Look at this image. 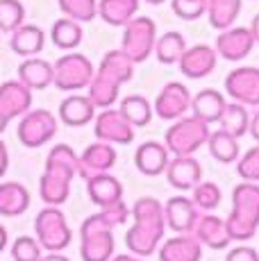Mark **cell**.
I'll list each match as a JSON object with an SVG mask.
<instances>
[{"label":"cell","mask_w":259,"mask_h":261,"mask_svg":"<svg viewBox=\"0 0 259 261\" xmlns=\"http://www.w3.org/2000/svg\"><path fill=\"white\" fill-rule=\"evenodd\" d=\"M134 225L125 234V245L137 257H150L159 248V241L164 239L166 218H164V204L157 198H139L132 204Z\"/></svg>","instance_id":"6da1fadb"},{"label":"cell","mask_w":259,"mask_h":261,"mask_svg":"<svg viewBox=\"0 0 259 261\" xmlns=\"http://www.w3.org/2000/svg\"><path fill=\"white\" fill-rule=\"evenodd\" d=\"M77 175V154L71 145L57 143L48 152L46 168L39 179V195L46 204H64L71 195V182Z\"/></svg>","instance_id":"7a4b0ae2"},{"label":"cell","mask_w":259,"mask_h":261,"mask_svg":"<svg viewBox=\"0 0 259 261\" xmlns=\"http://www.w3.org/2000/svg\"><path fill=\"white\" fill-rule=\"evenodd\" d=\"M232 241L252 239L259 227V184L241 182L232 191V212L225 220Z\"/></svg>","instance_id":"3957f363"},{"label":"cell","mask_w":259,"mask_h":261,"mask_svg":"<svg viewBox=\"0 0 259 261\" xmlns=\"http://www.w3.org/2000/svg\"><path fill=\"white\" fill-rule=\"evenodd\" d=\"M112 225L100 214L89 216L80 227V257L82 261H109L114 257Z\"/></svg>","instance_id":"277c9868"},{"label":"cell","mask_w":259,"mask_h":261,"mask_svg":"<svg viewBox=\"0 0 259 261\" xmlns=\"http://www.w3.org/2000/svg\"><path fill=\"white\" fill-rule=\"evenodd\" d=\"M209 125L198 116H182L173 120V125L164 134V145L171 154H193L207 143Z\"/></svg>","instance_id":"5b68a950"},{"label":"cell","mask_w":259,"mask_h":261,"mask_svg":"<svg viewBox=\"0 0 259 261\" xmlns=\"http://www.w3.org/2000/svg\"><path fill=\"white\" fill-rule=\"evenodd\" d=\"M34 232H37V241L41 243V248L48 250V252H62V250L68 248V243L73 239V232L66 223V216L55 204H48L46 209H41L37 214Z\"/></svg>","instance_id":"8992f818"},{"label":"cell","mask_w":259,"mask_h":261,"mask_svg":"<svg viewBox=\"0 0 259 261\" xmlns=\"http://www.w3.org/2000/svg\"><path fill=\"white\" fill-rule=\"evenodd\" d=\"M96 75L91 59L82 53H66L53 66V84L59 91H80L87 89L91 77Z\"/></svg>","instance_id":"52a82bcc"},{"label":"cell","mask_w":259,"mask_h":261,"mask_svg":"<svg viewBox=\"0 0 259 261\" xmlns=\"http://www.w3.org/2000/svg\"><path fill=\"white\" fill-rule=\"evenodd\" d=\"M157 25L148 16H134L127 25H123V43L121 50L134 64H141L155 53Z\"/></svg>","instance_id":"ba28073f"},{"label":"cell","mask_w":259,"mask_h":261,"mask_svg":"<svg viewBox=\"0 0 259 261\" xmlns=\"http://www.w3.org/2000/svg\"><path fill=\"white\" fill-rule=\"evenodd\" d=\"M57 134V118L48 109H30L18 123V141L25 148H41Z\"/></svg>","instance_id":"9c48e42d"},{"label":"cell","mask_w":259,"mask_h":261,"mask_svg":"<svg viewBox=\"0 0 259 261\" xmlns=\"http://www.w3.org/2000/svg\"><path fill=\"white\" fill-rule=\"evenodd\" d=\"M225 91L239 105L246 107H259V68L241 66L227 73Z\"/></svg>","instance_id":"30bf717a"},{"label":"cell","mask_w":259,"mask_h":261,"mask_svg":"<svg viewBox=\"0 0 259 261\" xmlns=\"http://www.w3.org/2000/svg\"><path fill=\"white\" fill-rule=\"evenodd\" d=\"M189 109H191V91L182 82H168L152 105L155 116L162 120H177L187 116Z\"/></svg>","instance_id":"8fae6325"},{"label":"cell","mask_w":259,"mask_h":261,"mask_svg":"<svg viewBox=\"0 0 259 261\" xmlns=\"http://www.w3.org/2000/svg\"><path fill=\"white\" fill-rule=\"evenodd\" d=\"M96 123H93V132H96V139L98 141H105V143H121V145H127L134 141V127L127 123V118L123 116L118 109H102L98 114Z\"/></svg>","instance_id":"7c38bea8"},{"label":"cell","mask_w":259,"mask_h":261,"mask_svg":"<svg viewBox=\"0 0 259 261\" xmlns=\"http://www.w3.org/2000/svg\"><path fill=\"white\" fill-rule=\"evenodd\" d=\"M116 164V150L112 143H91L77 157V175L82 179H91L100 173H109Z\"/></svg>","instance_id":"4fadbf2b"},{"label":"cell","mask_w":259,"mask_h":261,"mask_svg":"<svg viewBox=\"0 0 259 261\" xmlns=\"http://www.w3.org/2000/svg\"><path fill=\"white\" fill-rule=\"evenodd\" d=\"M32 109V89H28L21 80H9L0 84V116L5 120L21 118Z\"/></svg>","instance_id":"5bb4252c"},{"label":"cell","mask_w":259,"mask_h":261,"mask_svg":"<svg viewBox=\"0 0 259 261\" xmlns=\"http://www.w3.org/2000/svg\"><path fill=\"white\" fill-rule=\"evenodd\" d=\"M255 48V37L250 28H227L218 34L216 53L227 62H241Z\"/></svg>","instance_id":"9a60e30c"},{"label":"cell","mask_w":259,"mask_h":261,"mask_svg":"<svg viewBox=\"0 0 259 261\" xmlns=\"http://www.w3.org/2000/svg\"><path fill=\"white\" fill-rule=\"evenodd\" d=\"M216 59H218V53L216 48L207 46V43H198V46H191L184 50V55L180 57V71L184 77L189 80H202L207 77L209 73H214L216 68Z\"/></svg>","instance_id":"2e32d148"},{"label":"cell","mask_w":259,"mask_h":261,"mask_svg":"<svg viewBox=\"0 0 259 261\" xmlns=\"http://www.w3.org/2000/svg\"><path fill=\"white\" fill-rule=\"evenodd\" d=\"M164 173L168 184L177 191L193 189L202 179V166L198 164V159H193V154H173Z\"/></svg>","instance_id":"e0dca14e"},{"label":"cell","mask_w":259,"mask_h":261,"mask_svg":"<svg viewBox=\"0 0 259 261\" xmlns=\"http://www.w3.org/2000/svg\"><path fill=\"white\" fill-rule=\"evenodd\" d=\"M198 207L193 204V200L184 198V195H173L166 204H164V218H166V225L173 229V232L180 234H189L193 229L198 220Z\"/></svg>","instance_id":"ac0fdd59"},{"label":"cell","mask_w":259,"mask_h":261,"mask_svg":"<svg viewBox=\"0 0 259 261\" xmlns=\"http://www.w3.org/2000/svg\"><path fill=\"white\" fill-rule=\"evenodd\" d=\"M191 234L200 241L202 245H209L212 250H225L230 245V234H227V225L223 218L214 214H202L198 216L196 225H193Z\"/></svg>","instance_id":"d6986e66"},{"label":"cell","mask_w":259,"mask_h":261,"mask_svg":"<svg viewBox=\"0 0 259 261\" xmlns=\"http://www.w3.org/2000/svg\"><path fill=\"white\" fill-rule=\"evenodd\" d=\"M168 162H171V152L164 143L157 141H146L137 148V154H134V166H137L139 173L148 175V177H155V175H162L166 170Z\"/></svg>","instance_id":"ffe728a7"},{"label":"cell","mask_w":259,"mask_h":261,"mask_svg":"<svg viewBox=\"0 0 259 261\" xmlns=\"http://www.w3.org/2000/svg\"><path fill=\"white\" fill-rule=\"evenodd\" d=\"M202 259V243L189 234H180L175 239H168L159 248V261H200Z\"/></svg>","instance_id":"44dd1931"},{"label":"cell","mask_w":259,"mask_h":261,"mask_svg":"<svg viewBox=\"0 0 259 261\" xmlns=\"http://www.w3.org/2000/svg\"><path fill=\"white\" fill-rule=\"evenodd\" d=\"M59 118L68 127H84L96 118V105L89 100V95H68L59 105Z\"/></svg>","instance_id":"7402d4cb"},{"label":"cell","mask_w":259,"mask_h":261,"mask_svg":"<svg viewBox=\"0 0 259 261\" xmlns=\"http://www.w3.org/2000/svg\"><path fill=\"white\" fill-rule=\"evenodd\" d=\"M225 95L216 89H202L200 93H196L191 98V114L198 116L205 123H218L225 112Z\"/></svg>","instance_id":"603a6c76"},{"label":"cell","mask_w":259,"mask_h":261,"mask_svg":"<svg viewBox=\"0 0 259 261\" xmlns=\"http://www.w3.org/2000/svg\"><path fill=\"white\" fill-rule=\"evenodd\" d=\"M18 80L32 91H43L53 84V64L41 57H25L18 66Z\"/></svg>","instance_id":"cb8c5ba5"},{"label":"cell","mask_w":259,"mask_h":261,"mask_svg":"<svg viewBox=\"0 0 259 261\" xmlns=\"http://www.w3.org/2000/svg\"><path fill=\"white\" fill-rule=\"evenodd\" d=\"M87 191L91 202L98 207H107V204L123 200V184L109 173H100L96 177L87 179Z\"/></svg>","instance_id":"d4e9b609"},{"label":"cell","mask_w":259,"mask_h":261,"mask_svg":"<svg viewBox=\"0 0 259 261\" xmlns=\"http://www.w3.org/2000/svg\"><path fill=\"white\" fill-rule=\"evenodd\" d=\"M46 34L39 25H18L12 32V50L21 57H37L43 50Z\"/></svg>","instance_id":"484cf974"},{"label":"cell","mask_w":259,"mask_h":261,"mask_svg":"<svg viewBox=\"0 0 259 261\" xmlns=\"http://www.w3.org/2000/svg\"><path fill=\"white\" fill-rule=\"evenodd\" d=\"M134 66H137V64H134L123 50H109L102 57L100 66L96 68V73H100L118 84H125L134 77Z\"/></svg>","instance_id":"4316f807"},{"label":"cell","mask_w":259,"mask_h":261,"mask_svg":"<svg viewBox=\"0 0 259 261\" xmlns=\"http://www.w3.org/2000/svg\"><path fill=\"white\" fill-rule=\"evenodd\" d=\"M139 14V0H100L98 3V16L107 25L123 28Z\"/></svg>","instance_id":"83f0119b"},{"label":"cell","mask_w":259,"mask_h":261,"mask_svg":"<svg viewBox=\"0 0 259 261\" xmlns=\"http://www.w3.org/2000/svg\"><path fill=\"white\" fill-rule=\"evenodd\" d=\"M30 207V191L18 182L0 184V216H21Z\"/></svg>","instance_id":"f1b7e54d"},{"label":"cell","mask_w":259,"mask_h":261,"mask_svg":"<svg viewBox=\"0 0 259 261\" xmlns=\"http://www.w3.org/2000/svg\"><path fill=\"white\" fill-rule=\"evenodd\" d=\"M241 3L243 0H207L205 14L209 18V25L218 32L232 28L237 16L241 14Z\"/></svg>","instance_id":"f546056e"},{"label":"cell","mask_w":259,"mask_h":261,"mask_svg":"<svg viewBox=\"0 0 259 261\" xmlns=\"http://www.w3.org/2000/svg\"><path fill=\"white\" fill-rule=\"evenodd\" d=\"M207 145H209V152L216 162L221 164H234L241 154V148H239V139L232 137L230 132L225 129H216V132H209V139H207Z\"/></svg>","instance_id":"4dcf8cb0"},{"label":"cell","mask_w":259,"mask_h":261,"mask_svg":"<svg viewBox=\"0 0 259 261\" xmlns=\"http://www.w3.org/2000/svg\"><path fill=\"white\" fill-rule=\"evenodd\" d=\"M118 112L127 118V123L132 125V127H146V125L152 120V114H155L152 112L150 100H148L146 95H139V93L123 98L121 105H118Z\"/></svg>","instance_id":"1f68e13d"},{"label":"cell","mask_w":259,"mask_h":261,"mask_svg":"<svg viewBox=\"0 0 259 261\" xmlns=\"http://www.w3.org/2000/svg\"><path fill=\"white\" fill-rule=\"evenodd\" d=\"M82 37H84L82 23L73 21V18H68V16L57 18V21L53 23V28H50L53 43L57 48H62V50H75L80 43H82Z\"/></svg>","instance_id":"d6a6232c"},{"label":"cell","mask_w":259,"mask_h":261,"mask_svg":"<svg viewBox=\"0 0 259 261\" xmlns=\"http://www.w3.org/2000/svg\"><path fill=\"white\" fill-rule=\"evenodd\" d=\"M89 100H91L93 105H96L98 109H107L112 107V105H116L118 100V89H121V84L114 82V80L105 77V75L96 73L91 77V82H89Z\"/></svg>","instance_id":"836d02e7"},{"label":"cell","mask_w":259,"mask_h":261,"mask_svg":"<svg viewBox=\"0 0 259 261\" xmlns=\"http://www.w3.org/2000/svg\"><path fill=\"white\" fill-rule=\"evenodd\" d=\"M184 50H187V39L180 32H166L155 41V57L159 59V64H166V66L180 62Z\"/></svg>","instance_id":"e575fe53"},{"label":"cell","mask_w":259,"mask_h":261,"mask_svg":"<svg viewBox=\"0 0 259 261\" xmlns=\"http://www.w3.org/2000/svg\"><path fill=\"white\" fill-rule=\"evenodd\" d=\"M218 123H221V129L230 132L232 137L241 139L250 129V114H248L246 105L230 102V105H225V112H223Z\"/></svg>","instance_id":"d590c367"},{"label":"cell","mask_w":259,"mask_h":261,"mask_svg":"<svg viewBox=\"0 0 259 261\" xmlns=\"http://www.w3.org/2000/svg\"><path fill=\"white\" fill-rule=\"evenodd\" d=\"M64 16L77 23H89L98 16V0H57Z\"/></svg>","instance_id":"8d00e7d4"},{"label":"cell","mask_w":259,"mask_h":261,"mask_svg":"<svg viewBox=\"0 0 259 261\" xmlns=\"http://www.w3.org/2000/svg\"><path fill=\"white\" fill-rule=\"evenodd\" d=\"M25 21V7L21 0H0V32L12 34Z\"/></svg>","instance_id":"74e56055"},{"label":"cell","mask_w":259,"mask_h":261,"mask_svg":"<svg viewBox=\"0 0 259 261\" xmlns=\"http://www.w3.org/2000/svg\"><path fill=\"white\" fill-rule=\"evenodd\" d=\"M191 200L198 209H202V212H214V209L221 204L223 193H221V189H218V184L202 182L200 179V182L193 187V198Z\"/></svg>","instance_id":"f35d334b"},{"label":"cell","mask_w":259,"mask_h":261,"mask_svg":"<svg viewBox=\"0 0 259 261\" xmlns=\"http://www.w3.org/2000/svg\"><path fill=\"white\" fill-rule=\"evenodd\" d=\"M43 257V248L37 239L32 237H18L12 245V259L14 261H39Z\"/></svg>","instance_id":"ab89813d"},{"label":"cell","mask_w":259,"mask_h":261,"mask_svg":"<svg viewBox=\"0 0 259 261\" xmlns=\"http://www.w3.org/2000/svg\"><path fill=\"white\" fill-rule=\"evenodd\" d=\"M237 170L243 182H259V143L248 150L241 159H237Z\"/></svg>","instance_id":"60d3db41"},{"label":"cell","mask_w":259,"mask_h":261,"mask_svg":"<svg viewBox=\"0 0 259 261\" xmlns=\"http://www.w3.org/2000/svg\"><path fill=\"white\" fill-rule=\"evenodd\" d=\"M171 7L182 21H198L207 9V0H171Z\"/></svg>","instance_id":"b9f144b4"},{"label":"cell","mask_w":259,"mask_h":261,"mask_svg":"<svg viewBox=\"0 0 259 261\" xmlns=\"http://www.w3.org/2000/svg\"><path fill=\"white\" fill-rule=\"evenodd\" d=\"M98 214H100L102 218L112 225V227H118V225H123L127 220L130 209H127V204L123 202V200H118V202H112V204H107V207H100V212Z\"/></svg>","instance_id":"7bdbcfd3"},{"label":"cell","mask_w":259,"mask_h":261,"mask_svg":"<svg viewBox=\"0 0 259 261\" xmlns=\"http://www.w3.org/2000/svg\"><path fill=\"white\" fill-rule=\"evenodd\" d=\"M225 261H259V252L255 248H246V245H237L227 252Z\"/></svg>","instance_id":"ee69618b"},{"label":"cell","mask_w":259,"mask_h":261,"mask_svg":"<svg viewBox=\"0 0 259 261\" xmlns=\"http://www.w3.org/2000/svg\"><path fill=\"white\" fill-rule=\"evenodd\" d=\"M7 168H9V150L5 141H0V177L7 173Z\"/></svg>","instance_id":"f6af8a7d"},{"label":"cell","mask_w":259,"mask_h":261,"mask_svg":"<svg viewBox=\"0 0 259 261\" xmlns=\"http://www.w3.org/2000/svg\"><path fill=\"white\" fill-rule=\"evenodd\" d=\"M248 132H250V134H252V139H255V141L259 143V112L250 118V129H248Z\"/></svg>","instance_id":"bcb514c9"},{"label":"cell","mask_w":259,"mask_h":261,"mask_svg":"<svg viewBox=\"0 0 259 261\" xmlns=\"http://www.w3.org/2000/svg\"><path fill=\"white\" fill-rule=\"evenodd\" d=\"M39 261H71V259L64 257V254H59V252H48V254H43Z\"/></svg>","instance_id":"7dc6e473"},{"label":"cell","mask_w":259,"mask_h":261,"mask_svg":"<svg viewBox=\"0 0 259 261\" xmlns=\"http://www.w3.org/2000/svg\"><path fill=\"white\" fill-rule=\"evenodd\" d=\"M109 261H143V257H137V254H116Z\"/></svg>","instance_id":"c3c4849f"},{"label":"cell","mask_w":259,"mask_h":261,"mask_svg":"<svg viewBox=\"0 0 259 261\" xmlns=\"http://www.w3.org/2000/svg\"><path fill=\"white\" fill-rule=\"evenodd\" d=\"M250 32L252 37H255V43H259V14L255 18H252V25H250Z\"/></svg>","instance_id":"681fc988"},{"label":"cell","mask_w":259,"mask_h":261,"mask_svg":"<svg viewBox=\"0 0 259 261\" xmlns=\"http://www.w3.org/2000/svg\"><path fill=\"white\" fill-rule=\"evenodd\" d=\"M5 245H7V229L0 225V252L5 250Z\"/></svg>","instance_id":"f907efd6"},{"label":"cell","mask_w":259,"mask_h":261,"mask_svg":"<svg viewBox=\"0 0 259 261\" xmlns=\"http://www.w3.org/2000/svg\"><path fill=\"white\" fill-rule=\"evenodd\" d=\"M5 129H7V120H5L3 116H0V134H3Z\"/></svg>","instance_id":"816d5d0a"},{"label":"cell","mask_w":259,"mask_h":261,"mask_svg":"<svg viewBox=\"0 0 259 261\" xmlns=\"http://www.w3.org/2000/svg\"><path fill=\"white\" fill-rule=\"evenodd\" d=\"M148 5H162V3H166V0H146Z\"/></svg>","instance_id":"f5cc1de1"}]
</instances>
